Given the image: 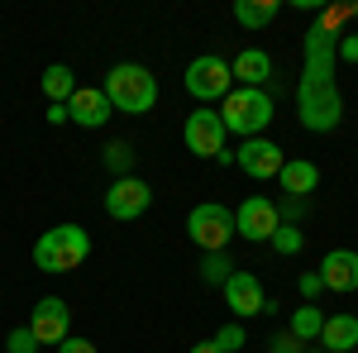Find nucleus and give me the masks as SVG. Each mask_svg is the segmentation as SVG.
<instances>
[{"label":"nucleus","mask_w":358,"mask_h":353,"mask_svg":"<svg viewBox=\"0 0 358 353\" xmlns=\"http://www.w3.org/2000/svg\"><path fill=\"white\" fill-rule=\"evenodd\" d=\"M106 101L115 110H124V115H148L153 101H158V77L148 72V67H138V62H115L110 72H106Z\"/></svg>","instance_id":"1"},{"label":"nucleus","mask_w":358,"mask_h":353,"mask_svg":"<svg viewBox=\"0 0 358 353\" xmlns=\"http://www.w3.org/2000/svg\"><path fill=\"white\" fill-rule=\"evenodd\" d=\"M296 115H301V124L310 129V134H330V129H339V120H344V96H339L334 77H306L301 72V86H296Z\"/></svg>","instance_id":"2"},{"label":"nucleus","mask_w":358,"mask_h":353,"mask_svg":"<svg viewBox=\"0 0 358 353\" xmlns=\"http://www.w3.org/2000/svg\"><path fill=\"white\" fill-rule=\"evenodd\" d=\"M91 258V234L82 224H53L38 244H34V268L38 272H72Z\"/></svg>","instance_id":"3"},{"label":"nucleus","mask_w":358,"mask_h":353,"mask_svg":"<svg viewBox=\"0 0 358 353\" xmlns=\"http://www.w3.org/2000/svg\"><path fill=\"white\" fill-rule=\"evenodd\" d=\"M273 120V101L268 91H253V86H229L224 96V110H220V124L224 134H244V138H258Z\"/></svg>","instance_id":"4"},{"label":"nucleus","mask_w":358,"mask_h":353,"mask_svg":"<svg viewBox=\"0 0 358 353\" xmlns=\"http://www.w3.org/2000/svg\"><path fill=\"white\" fill-rule=\"evenodd\" d=\"M187 234H192L196 248L224 253V248H229V234H234V215L224 210L220 201H201L192 215H187Z\"/></svg>","instance_id":"5"},{"label":"nucleus","mask_w":358,"mask_h":353,"mask_svg":"<svg viewBox=\"0 0 358 353\" xmlns=\"http://www.w3.org/2000/svg\"><path fill=\"white\" fill-rule=\"evenodd\" d=\"M229 62L224 57H215V53H201V57H192V67H187V91H192L196 101H224L229 96Z\"/></svg>","instance_id":"6"},{"label":"nucleus","mask_w":358,"mask_h":353,"mask_svg":"<svg viewBox=\"0 0 358 353\" xmlns=\"http://www.w3.org/2000/svg\"><path fill=\"white\" fill-rule=\"evenodd\" d=\"M277 229H282V210H277L268 196H248L244 206L234 210V234H244L253 244H268Z\"/></svg>","instance_id":"7"},{"label":"nucleus","mask_w":358,"mask_h":353,"mask_svg":"<svg viewBox=\"0 0 358 353\" xmlns=\"http://www.w3.org/2000/svg\"><path fill=\"white\" fill-rule=\"evenodd\" d=\"M182 138L196 158H220L224 153V124H220V110H192L187 124H182Z\"/></svg>","instance_id":"8"},{"label":"nucleus","mask_w":358,"mask_h":353,"mask_svg":"<svg viewBox=\"0 0 358 353\" xmlns=\"http://www.w3.org/2000/svg\"><path fill=\"white\" fill-rule=\"evenodd\" d=\"M153 206V187L143 177H115L106 191V215L110 219H138Z\"/></svg>","instance_id":"9"},{"label":"nucleus","mask_w":358,"mask_h":353,"mask_svg":"<svg viewBox=\"0 0 358 353\" xmlns=\"http://www.w3.org/2000/svg\"><path fill=\"white\" fill-rule=\"evenodd\" d=\"M29 329H34L38 344H62V339L72 334V310H67V301L62 296H38L34 315H29Z\"/></svg>","instance_id":"10"},{"label":"nucleus","mask_w":358,"mask_h":353,"mask_svg":"<svg viewBox=\"0 0 358 353\" xmlns=\"http://www.w3.org/2000/svg\"><path fill=\"white\" fill-rule=\"evenodd\" d=\"M224 291V301H229V310H234V315H263V310H273V301L263 296V282H258V277H253V272L248 268H239V272H229V282H224L220 287Z\"/></svg>","instance_id":"11"},{"label":"nucleus","mask_w":358,"mask_h":353,"mask_svg":"<svg viewBox=\"0 0 358 353\" xmlns=\"http://www.w3.org/2000/svg\"><path fill=\"white\" fill-rule=\"evenodd\" d=\"M234 163L244 167L253 182H268V177H277V172H282L287 153L277 148L273 138H244V143H239V153H234Z\"/></svg>","instance_id":"12"},{"label":"nucleus","mask_w":358,"mask_h":353,"mask_svg":"<svg viewBox=\"0 0 358 353\" xmlns=\"http://www.w3.org/2000/svg\"><path fill=\"white\" fill-rule=\"evenodd\" d=\"M320 282H325V291H358V253L354 248H330L325 253V263H320Z\"/></svg>","instance_id":"13"},{"label":"nucleus","mask_w":358,"mask_h":353,"mask_svg":"<svg viewBox=\"0 0 358 353\" xmlns=\"http://www.w3.org/2000/svg\"><path fill=\"white\" fill-rule=\"evenodd\" d=\"M110 115H115V106L106 101V91H96V86H77L72 101H67V120H77L82 129H101Z\"/></svg>","instance_id":"14"},{"label":"nucleus","mask_w":358,"mask_h":353,"mask_svg":"<svg viewBox=\"0 0 358 353\" xmlns=\"http://www.w3.org/2000/svg\"><path fill=\"white\" fill-rule=\"evenodd\" d=\"M277 182H282V191H287L292 201H306L310 191L320 187V167L310 163V158H287L282 172H277Z\"/></svg>","instance_id":"15"},{"label":"nucleus","mask_w":358,"mask_h":353,"mask_svg":"<svg viewBox=\"0 0 358 353\" xmlns=\"http://www.w3.org/2000/svg\"><path fill=\"white\" fill-rule=\"evenodd\" d=\"M320 344H325V353L358 349V315H325V325H320Z\"/></svg>","instance_id":"16"},{"label":"nucleus","mask_w":358,"mask_h":353,"mask_svg":"<svg viewBox=\"0 0 358 353\" xmlns=\"http://www.w3.org/2000/svg\"><path fill=\"white\" fill-rule=\"evenodd\" d=\"M234 77L244 86H253V91H263V82L273 77V57L263 53V48H244V53L234 57V67H229Z\"/></svg>","instance_id":"17"},{"label":"nucleus","mask_w":358,"mask_h":353,"mask_svg":"<svg viewBox=\"0 0 358 353\" xmlns=\"http://www.w3.org/2000/svg\"><path fill=\"white\" fill-rule=\"evenodd\" d=\"M277 10H282L277 0H234V20L244 29H268L277 20Z\"/></svg>","instance_id":"18"},{"label":"nucleus","mask_w":358,"mask_h":353,"mask_svg":"<svg viewBox=\"0 0 358 353\" xmlns=\"http://www.w3.org/2000/svg\"><path fill=\"white\" fill-rule=\"evenodd\" d=\"M72 91H77V77H72V67L53 62V67L43 72V96H48V106H67V101H72Z\"/></svg>","instance_id":"19"},{"label":"nucleus","mask_w":358,"mask_h":353,"mask_svg":"<svg viewBox=\"0 0 358 353\" xmlns=\"http://www.w3.org/2000/svg\"><path fill=\"white\" fill-rule=\"evenodd\" d=\"M320 325H325V315H320V305H296V315H292V334L301 339V344H310V339H320Z\"/></svg>","instance_id":"20"},{"label":"nucleus","mask_w":358,"mask_h":353,"mask_svg":"<svg viewBox=\"0 0 358 353\" xmlns=\"http://www.w3.org/2000/svg\"><path fill=\"white\" fill-rule=\"evenodd\" d=\"M229 268H234V263H229L224 253H206V268H201V277H206V282H215V287H224V282H229Z\"/></svg>","instance_id":"21"},{"label":"nucleus","mask_w":358,"mask_h":353,"mask_svg":"<svg viewBox=\"0 0 358 353\" xmlns=\"http://www.w3.org/2000/svg\"><path fill=\"white\" fill-rule=\"evenodd\" d=\"M129 163H134L129 143H110V148H106V167H110L115 177H129Z\"/></svg>","instance_id":"22"},{"label":"nucleus","mask_w":358,"mask_h":353,"mask_svg":"<svg viewBox=\"0 0 358 353\" xmlns=\"http://www.w3.org/2000/svg\"><path fill=\"white\" fill-rule=\"evenodd\" d=\"M220 353H239L244 349V325H224V329H215V339H210Z\"/></svg>","instance_id":"23"},{"label":"nucleus","mask_w":358,"mask_h":353,"mask_svg":"<svg viewBox=\"0 0 358 353\" xmlns=\"http://www.w3.org/2000/svg\"><path fill=\"white\" fill-rule=\"evenodd\" d=\"M268 244H273L277 253H301V229H292V224H282V229H277V234L268 239Z\"/></svg>","instance_id":"24"},{"label":"nucleus","mask_w":358,"mask_h":353,"mask_svg":"<svg viewBox=\"0 0 358 353\" xmlns=\"http://www.w3.org/2000/svg\"><path fill=\"white\" fill-rule=\"evenodd\" d=\"M5 349L10 353H38V339H34V329H15V334H10V339H5Z\"/></svg>","instance_id":"25"},{"label":"nucleus","mask_w":358,"mask_h":353,"mask_svg":"<svg viewBox=\"0 0 358 353\" xmlns=\"http://www.w3.org/2000/svg\"><path fill=\"white\" fill-rule=\"evenodd\" d=\"M57 353H96V344H91V339H82V334H67V339L57 344Z\"/></svg>","instance_id":"26"},{"label":"nucleus","mask_w":358,"mask_h":353,"mask_svg":"<svg viewBox=\"0 0 358 353\" xmlns=\"http://www.w3.org/2000/svg\"><path fill=\"white\" fill-rule=\"evenodd\" d=\"M296 287H301V296L310 301V296H320V291H325V282H320V272H301V282H296Z\"/></svg>","instance_id":"27"},{"label":"nucleus","mask_w":358,"mask_h":353,"mask_svg":"<svg viewBox=\"0 0 358 353\" xmlns=\"http://www.w3.org/2000/svg\"><path fill=\"white\" fill-rule=\"evenodd\" d=\"M273 353H301V339L287 329V334H277V339H273Z\"/></svg>","instance_id":"28"},{"label":"nucleus","mask_w":358,"mask_h":353,"mask_svg":"<svg viewBox=\"0 0 358 353\" xmlns=\"http://www.w3.org/2000/svg\"><path fill=\"white\" fill-rule=\"evenodd\" d=\"M339 57H344V62H358V38H344V43H339Z\"/></svg>","instance_id":"29"},{"label":"nucleus","mask_w":358,"mask_h":353,"mask_svg":"<svg viewBox=\"0 0 358 353\" xmlns=\"http://www.w3.org/2000/svg\"><path fill=\"white\" fill-rule=\"evenodd\" d=\"M48 124H67V106H48Z\"/></svg>","instance_id":"30"},{"label":"nucleus","mask_w":358,"mask_h":353,"mask_svg":"<svg viewBox=\"0 0 358 353\" xmlns=\"http://www.w3.org/2000/svg\"><path fill=\"white\" fill-rule=\"evenodd\" d=\"M192 353H220V349H215V344L206 339V344H192Z\"/></svg>","instance_id":"31"},{"label":"nucleus","mask_w":358,"mask_h":353,"mask_svg":"<svg viewBox=\"0 0 358 353\" xmlns=\"http://www.w3.org/2000/svg\"><path fill=\"white\" fill-rule=\"evenodd\" d=\"M301 353H325V349H301Z\"/></svg>","instance_id":"32"}]
</instances>
